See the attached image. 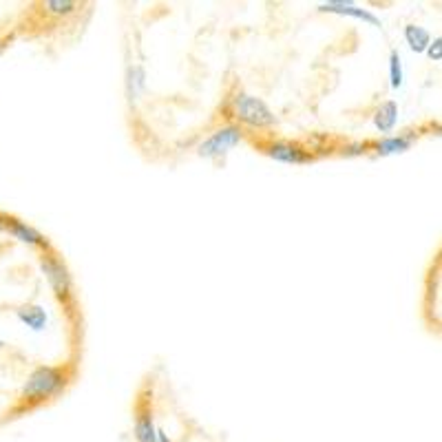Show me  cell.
Returning <instances> with one entry per match:
<instances>
[{
	"label": "cell",
	"mask_w": 442,
	"mask_h": 442,
	"mask_svg": "<svg viewBox=\"0 0 442 442\" xmlns=\"http://www.w3.org/2000/svg\"><path fill=\"white\" fill-rule=\"evenodd\" d=\"M385 36L381 3H235L230 135L285 164L407 151Z\"/></svg>",
	"instance_id": "1"
},
{
	"label": "cell",
	"mask_w": 442,
	"mask_h": 442,
	"mask_svg": "<svg viewBox=\"0 0 442 442\" xmlns=\"http://www.w3.org/2000/svg\"><path fill=\"white\" fill-rule=\"evenodd\" d=\"M124 126L133 151L177 166L230 133L235 3H120Z\"/></svg>",
	"instance_id": "2"
},
{
	"label": "cell",
	"mask_w": 442,
	"mask_h": 442,
	"mask_svg": "<svg viewBox=\"0 0 442 442\" xmlns=\"http://www.w3.org/2000/svg\"><path fill=\"white\" fill-rule=\"evenodd\" d=\"M135 442H219L181 398L164 360L139 374L131 396Z\"/></svg>",
	"instance_id": "3"
},
{
	"label": "cell",
	"mask_w": 442,
	"mask_h": 442,
	"mask_svg": "<svg viewBox=\"0 0 442 442\" xmlns=\"http://www.w3.org/2000/svg\"><path fill=\"white\" fill-rule=\"evenodd\" d=\"M422 56H427L432 62H442V36L432 38V43H429V47Z\"/></svg>",
	"instance_id": "4"
},
{
	"label": "cell",
	"mask_w": 442,
	"mask_h": 442,
	"mask_svg": "<svg viewBox=\"0 0 442 442\" xmlns=\"http://www.w3.org/2000/svg\"><path fill=\"white\" fill-rule=\"evenodd\" d=\"M5 47H7V45H0V54H3V51H5Z\"/></svg>",
	"instance_id": "5"
}]
</instances>
